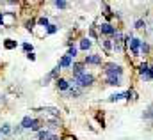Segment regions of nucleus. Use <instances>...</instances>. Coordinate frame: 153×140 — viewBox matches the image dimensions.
<instances>
[{
  "label": "nucleus",
  "mask_w": 153,
  "mask_h": 140,
  "mask_svg": "<svg viewBox=\"0 0 153 140\" xmlns=\"http://www.w3.org/2000/svg\"><path fill=\"white\" fill-rule=\"evenodd\" d=\"M102 44H103V48H105L107 52H111V50L114 48V43H112L111 39H105V41H102Z\"/></svg>",
  "instance_id": "obj_15"
},
{
  "label": "nucleus",
  "mask_w": 153,
  "mask_h": 140,
  "mask_svg": "<svg viewBox=\"0 0 153 140\" xmlns=\"http://www.w3.org/2000/svg\"><path fill=\"white\" fill-rule=\"evenodd\" d=\"M107 85L119 87V85H123V83H121V78H119V76H107Z\"/></svg>",
  "instance_id": "obj_11"
},
{
  "label": "nucleus",
  "mask_w": 153,
  "mask_h": 140,
  "mask_svg": "<svg viewBox=\"0 0 153 140\" xmlns=\"http://www.w3.org/2000/svg\"><path fill=\"white\" fill-rule=\"evenodd\" d=\"M126 94H123V92H117V94H112L111 98H109V101H119L121 98H125Z\"/></svg>",
  "instance_id": "obj_18"
},
{
  "label": "nucleus",
  "mask_w": 153,
  "mask_h": 140,
  "mask_svg": "<svg viewBox=\"0 0 153 140\" xmlns=\"http://www.w3.org/2000/svg\"><path fill=\"white\" fill-rule=\"evenodd\" d=\"M125 43L130 46V50H132L134 57H137V55H139V50H141V46H143V41H141V39H137V37H126V39H125Z\"/></svg>",
  "instance_id": "obj_4"
},
{
  "label": "nucleus",
  "mask_w": 153,
  "mask_h": 140,
  "mask_svg": "<svg viewBox=\"0 0 153 140\" xmlns=\"http://www.w3.org/2000/svg\"><path fill=\"white\" fill-rule=\"evenodd\" d=\"M100 32L102 34H105V35H116V27H112L111 23H102L100 25Z\"/></svg>",
  "instance_id": "obj_5"
},
{
  "label": "nucleus",
  "mask_w": 153,
  "mask_h": 140,
  "mask_svg": "<svg viewBox=\"0 0 153 140\" xmlns=\"http://www.w3.org/2000/svg\"><path fill=\"white\" fill-rule=\"evenodd\" d=\"M93 83H94V76L89 74V73H84V74L76 76V78H73V82H71V85H75V87H89Z\"/></svg>",
  "instance_id": "obj_1"
},
{
  "label": "nucleus",
  "mask_w": 153,
  "mask_h": 140,
  "mask_svg": "<svg viewBox=\"0 0 153 140\" xmlns=\"http://www.w3.org/2000/svg\"><path fill=\"white\" fill-rule=\"evenodd\" d=\"M53 4H55L57 9H66L68 7V2L66 0H53Z\"/></svg>",
  "instance_id": "obj_16"
},
{
  "label": "nucleus",
  "mask_w": 153,
  "mask_h": 140,
  "mask_svg": "<svg viewBox=\"0 0 153 140\" xmlns=\"http://www.w3.org/2000/svg\"><path fill=\"white\" fill-rule=\"evenodd\" d=\"M71 73H73V78L84 74V73H85V71H84V64H82V62H75V64L71 66Z\"/></svg>",
  "instance_id": "obj_7"
},
{
  "label": "nucleus",
  "mask_w": 153,
  "mask_h": 140,
  "mask_svg": "<svg viewBox=\"0 0 153 140\" xmlns=\"http://www.w3.org/2000/svg\"><path fill=\"white\" fill-rule=\"evenodd\" d=\"M23 50H25L27 53H32V50H34V48H32V44H29V43H23Z\"/></svg>",
  "instance_id": "obj_24"
},
{
  "label": "nucleus",
  "mask_w": 153,
  "mask_h": 140,
  "mask_svg": "<svg viewBox=\"0 0 153 140\" xmlns=\"http://www.w3.org/2000/svg\"><path fill=\"white\" fill-rule=\"evenodd\" d=\"M38 23H39V27H43V29H46V27L50 25V21H48V18H46V16L39 18V20H38Z\"/></svg>",
  "instance_id": "obj_17"
},
{
  "label": "nucleus",
  "mask_w": 153,
  "mask_h": 140,
  "mask_svg": "<svg viewBox=\"0 0 153 140\" xmlns=\"http://www.w3.org/2000/svg\"><path fill=\"white\" fill-rule=\"evenodd\" d=\"M16 23V14L14 13H0V27L11 29Z\"/></svg>",
  "instance_id": "obj_2"
},
{
  "label": "nucleus",
  "mask_w": 153,
  "mask_h": 140,
  "mask_svg": "<svg viewBox=\"0 0 153 140\" xmlns=\"http://www.w3.org/2000/svg\"><path fill=\"white\" fill-rule=\"evenodd\" d=\"M144 27H146L144 20H137V21H135V29H144Z\"/></svg>",
  "instance_id": "obj_23"
},
{
  "label": "nucleus",
  "mask_w": 153,
  "mask_h": 140,
  "mask_svg": "<svg viewBox=\"0 0 153 140\" xmlns=\"http://www.w3.org/2000/svg\"><path fill=\"white\" fill-rule=\"evenodd\" d=\"M73 59L71 57H68V55H64L61 60H59V68H71L73 66V62H71Z\"/></svg>",
  "instance_id": "obj_9"
},
{
  "label": "nucleus",
  "mask_w": 153,
  "mask_h": 140,
  "mask_svg": "<svg viewBox=\"0 0 153 140\" xmlns=\"http://www.w3.org/2000/svg\"><path fill=\"white\" fill-rule=\"evenodd\" d=\"M55 83H57V87H59L61 91H68V89L71 87V83H70L68 80H64V78H57V82H55Z\"/></svg>",
  "instance_id": "obj_10"
},
{
  "label": "nucleus",
  "mask_w": 153,
  "mask_h": 140,
  "mask_svg": "<svg viewBox=\"0 0 153 140\" xmlns=\"http://www.w3.org/2000/svg\"><path fill=\"white\" fill-rule=\"evenodd\" d=\"M16 46H18V43H16L14 39H5V41H4V48H5V50H13V48H16Z\"/></svg>",
  "instance_id": "obj_13"
},
{
  "label": "nucleus",
  "mask_w": 153,
  "mask_h": 140,
  "mask_svg": "<svg viewBox=\"0 0 153 140\" xmlns=\"http://www.w3.org/2000/svg\"><path fill=\"white\" fill-rule=\"evenodd\" d=\"M84 64H94V66H100V64H102V55H96V53L87 55V57L84 59Z\"/></svg>",
  "instance_id": "obj_6"
},
{
  "label": "nucleus",
  "mask_w": 153,
  "mask_h": 140,
  "mask_svg": "<svg viewBox=\"0 0 153 140\" xmlns=\"http://www.w3.org/2000/svg\"><path fill=\"white\" fill-rule=\"evenodd\" d=\"M141 52H144V53H146V52H150V46H148L146 43H143V46H141Z\"/></svg>",
  "instance_id": "obj_25"
},
{
  "label": "nucleus",
  "mask_w": 153,
  "mask_h": 140,
  "mask_svg": "<svg viewBox=\"0 0 153 140\" xmlns=\"http://www.w3.org/2000/svg\"><path fill=\"white\" fill-rule=\"evenodd\" d=\"M34 23H36L34 20H29V21L25 23V27H27V30H34Z\"/></svg>",
  "instance_id": "obj_22"
},
{
  "label": "nucleus",
  "mask_w": 153,
  "mask_h": 140,
  "mask_svg": "<svg viewBox=\"0 0 153 140\" xmlns=\"http://www.w3.org/2000/svg\"><path fill=\"white\" fill-rule=\"evenodd\" d=\"M68 57H71V59H75L76 57V48L75 46H70V50H68V53H66Z\"/></svg>",
  "instance_id": "obj_20"
},
{
  "label": "nucleus",
  "mask_w": 153,
  "mask_h": 140,
  "mask_svg": "<svg viewBox=\"0 0 153 140\" xmlns=\"http://www.w3.org/2000/svg\"><path fill=\"white\" fill-rule=\"evenodd\" d=\"M27 59H29V60H36V55H34V53H27Z\"/></svg>",
  "instance_id": "obj_27"
},
{
  "label": "nucleus",
  "mask_w": 153,
  "mask_h": 140,
  "mask_svg": "<svg viewBox=\"0 0 153 140\" xmlns=\"http://www.w3.org/2000/svg\"><path fill=\"white\" fill-rule=\"evenodd\" d=\"M121 74H123V68L119 64H114V62L105 64V76H119L121 78Z\"/></svg>",
  "instance_id": "obj_3"
},
{
  "label": "nucleus",
  "mask_w": 153,
  "mask_h": 140,
  "mask_svg": "<svg viewBox=\"0 0 153 140\" xmlns=\"http://www.w3.org/2000/svg\"><path fill=\"white\" fill-rule=\"evenodd\" d=\"M55 32H57V25H52V23H50V25L46 27V34H55Z\"/></svg>",
  "instance_id": "obj_21"
},
{
  "label": "nucleus",
  "mask_w": 153,
  "mask_h": 140,
  "mask_svg": "<svg viewBox=\"0 0 153 140\" xmlns=\"http://www.w3.org/2000/svg\"><path fill=\"white\" fill-rule=\"evenodd\" d=\"M50 135H52L50 130H41V131H38V140H46Z\"/></svg>",
  "instance_id": "obj_14"
},
{
  "label": "nucleus",
  "mask_w": 153,
  "mask_h": 140,
  "mask_svg": "<svg viewBox=\"0 0 153 140\" xmlns=\"http://www.w3.org/2000/svg\"><path fill=\"white\" fill-rule=\"evenodd\" d=\"M91 44H93V43H91V39H89V37H82V39H80V50L87 52V50L91 48Z\"/></svg>",
  "instance_id": "obj_12"
},
{
  "label": "nucleus",
  "mask_w": 153,
  "mask_h": 140,
  "mask_svg": "<svg viewBox=\"0 0 153 140\" xmlns=\"http://www.w3.org/2000/svg\"><path fill=\"white\" fill-rule=\"evenodd\" d=\"M34 122H36V119H32L30 115H25V117L22 119V122H20V124H22V128H23V130H30Z\"/></svg>",
  "instance_id": "obj_8"
},
{
  "label": "nucleus",
  "mask_w": 153,
  "mask_h": 140,
  "mask_svg": "<svg viewBox=\"0 0 153 140\" xmlns=\"http://www.w3.org/2000/svg\"><path fill=\"white\" fill-rule=\"evenodd\" d=\"M11 131H13V130H11V126H9V124H4V126L0 128V133H2V135H9Z\"/></svg>",
  "instance_id": "obj_19"
},
{
  "label": "nucleus",
  "mask_w": 153,
  "mask_h": 140,
  "mask_svg": "<svg viewBox=\"0 0 153 140\" xmlns=\"http://www.w3.org/2000/svg\"><path fill=\"white\" fill-rule=\"evenodd\" d=\"M150 76H152V80H153V66H150Z\"/></svg>",
  "instance_id": "obj_29"
},
{
  "label": "nucleus",
  "mask_w": 153,
  "mask_h": 140,
  "mask_svg": "<svg viewBox=\"0 0 153 140\" xmlns=\"http://www.w3.org/2000/svg\"><path fill=\"white\" fill-rule=\"evenodd\" d=\"M46 140H59V137H57V135H50Z\"/></svg>",
  "instance_id": "obj_28"
},
{
  "label": "nucleus",
  "mask_w": 153,
  "mask_h": 140,
  "mask_svg": "<svg viewBox=\"0 0 153 140\" xmlns=\"http://www.w3.org/2000/svg\"><path fill=\"white\" fill-rule=\"evenodd\" d=\"M22 130H23V128H22V124H18V126H14V128H13V131H14V133H22Z\"/></svg>",
  "instance_id": "obj_26"
}]
</instances>
